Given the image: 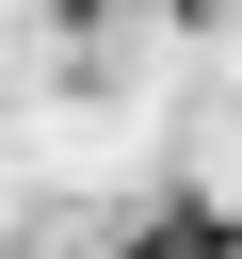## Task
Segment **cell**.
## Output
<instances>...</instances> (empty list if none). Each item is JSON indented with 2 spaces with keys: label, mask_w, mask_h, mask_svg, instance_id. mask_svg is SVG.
Here are the masks:
<instances>
[{
  "label": "cell",
  "mask_w": 242,
  "mask_h": 259,
  "mask_svg": "<svg viewBox=\"0 0 242 259\" xmlns=\"http://www.w3.org/2000/svg\"><path fill=\"white\" fill-rule=\"evenodd\" d=\"M113 259H242V227H226V210H161V227L113 243Z\"/></svg>",
  "instance_id": "cell-1"
}]
</instances>
